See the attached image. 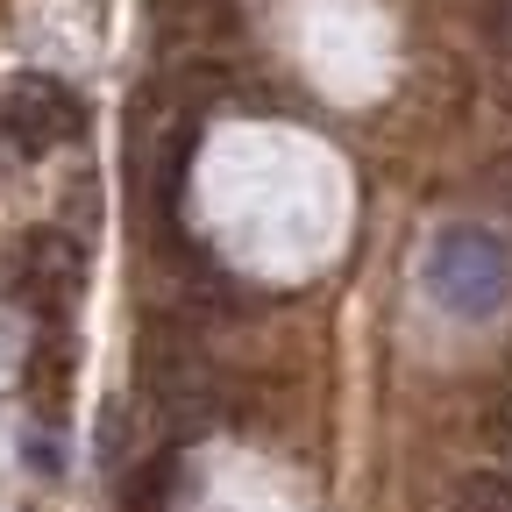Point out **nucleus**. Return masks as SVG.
<instances>
[{
  "label": "nucleus",
  "mask_w": 512,
  "mask_h": 512,
  "mask_svg": "<svg viewBox=\"0 0 512 512\" xmlns=\"http://www.w3.org/2000/svg\"><path fill=\"white\" fill-rule=\"evenodd\" d=\"M420 285L441 313L456 320H491L512 292V256L498 235L484 228H441L427 242V264H420Z\"/></svg>",
  "instance_id": "obj_1"
},
{
  "label": "nucleus",
  "mask_w": 512,
  "mask_h": 512,
  "mask_svg": "<svg viewBox=\"0 0 512 512\" xmlns=\"http://www.w3.org/2000/svg\"><path fill=\"white\" fill-rule=\"evenodd\" d=\"M136 384H143V399L171 427H200L207 406H214V370H207L200 342H192L185 328H171V320H150V328H143V342H136Z\"/></svg>",
  "instance_id": "obj_2"
},
{
  "label": "nucleus",
  "mask_w": 512,
  "mask_h": 512,
  "mask_svg": "<svg viewBox=\"0 0 512 512\" xmlns=\"http://www.w3.org/2000/svg\"><path fill=\"white\" fill-rule=\"evenodd\" d=\"M79 128H86V100L64 86V79L22 72V79L0 86V136H8L22 157H43L57 143H72Z\"/></svg>",
  "instance_id": "obj_3"
},
{
  "label": "nucleus",
  "mask_w": 512,
  "mask_h": 512,
  "mask_svg": "<svg viewBox=\"0 0 512 512\" xmlns=\"http://www.w3.org/2000/svg\"><path fill=\"white\" fill-rule=\"evenodd\" d=\"M79 278H86L79 249L64 242V235H50V228H36V235L15 249V285H22V299H29L43 320H57V313H64V299L79 292Z\"/></svg>",
  "instance_id": "obj_4"
},
{
  "label": "nucleus",
  "mask_w": 512,
  "mask_h": 512,
  "mask_svg": "<svg viewBox=\"0 0 512 512\" xmlns=\"http://www.w3.org/2000/svg\"><path fill=\"white\" fill-rule=\"evenodd\" d=\"M64 377H72V349H64V328L57 320H43V342L29 349V399L43 420L64 413Z\"/></svg>",
  "instance_id": "obj_5"
},
{
  "label": "nucleus",
  "mask_w": 512,
  "mask_h": 512,
  "mask_svg": "<svg viewBox=\"0 0 512 512\" xmlns=\"http://www.w3.org/2000/svg\"><path fill=\"white\" fill-rule=\"evenodd\" d=\"M456 505L463 512H512V477L505 470H477V477H463Z\"/></svg>",
  "instance_id": "obj_6"
},
{
  "label": "nucleus",
  "mask_w": 512,
  "mask_h": 512,
  "mask_svg": "<svg viewBox=\"0 0 512 512\" xmlns=\"http://www.w3.org/2000/svg\"><path fill=\"white\" fill-rule=\"evenodd\" d=\"M491 441L512 456V384H505V399H498V413H491Z\"/></svg>",
  "instance_id": "obj_7"
},
{
  "label": "nucleus",
  "mask_w": 512,
  "mask_h": 512,
  "mask_svg": "<svg viewBox=\"0 0 512 512\" xmlns=\"http://www.w3.org/2000/svg\"><path fill=\"white\" fill-rule=\"evenodd\" d=\"M157 8H178V15H192V8H214V0H157Z\"/></svg>",
  "instance_id": "obj_8"
}]
</instances>
